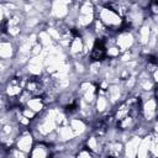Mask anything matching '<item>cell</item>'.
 Here are the masks:
<instances>
[{
    "instance_id": "1",
    "label": "cell",
    "mask_w": 158,
    "mask_h": 158,
    "mask_svg": "<svg viewBox=\"0 0 158 158\" xmlns=\"http://www.w3.org/2000/svg\"><path fill=\"white\" fill-rule=\"evenodd\" d=\"M32 146H33V138L28 130H23L22 132H20L15 141V144H14V147H16L17 149H20L27 154L30 153Z\"/></svg>"
},
{
    "instance_id": "4",
    "label": "cell",
    "mask_w": 158,
    "mask_h": 158,
    "mask_svg": "<svg viewBox=\"0 0 158 158\" xmlns=\"http://www.w3.org/2000/svg\"><path fill=\"white\" fill-rule=\"evenodd\" d=\"M78 158H93V153H91L86 147H84V148H81V149L79 151Z\"/></svg>"
},
{
    "instance_id": "2",
    "label": "cell",
    "mask_w": 158,
    "mask_h": 158,
    "mask_svg": "<svg viewBox=\"0 0 158 158\" xmlns=\"http://www.w3.org/2000/svg\"><path fill=\"white\" fill-rule=\"evenodd\" d=\"M28 158H52V149L47 142H36L33 143Z\"/></svg>"
},
{
    "instance_id": "3",
    "label": "cell",
    "mask_w": 158,
    "mask_h": 158,
    "mask_svg": "<svg viewBox=\"0 0 158 158\" xmlns=\"http://www.w3.org/2000/svg\"><path fill=\"white\" fill-rule=\"evenodd\" d=\"M25 106H26V107H28L30 110H32L36 115H38L40 112H42V111H43V109H44L46 104H44V101H43V98H42V96H32V98L27 101V104H26Z\"/></svg>"
}]
</instances>
